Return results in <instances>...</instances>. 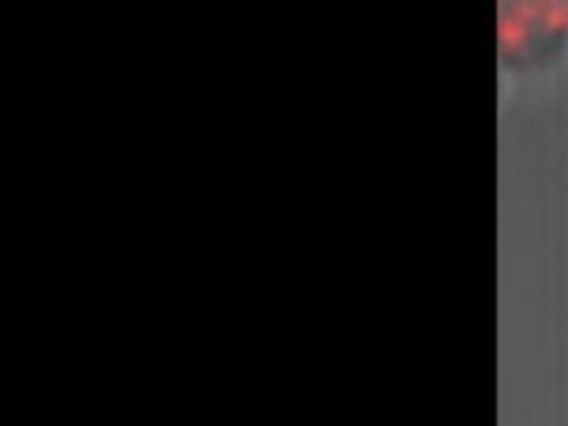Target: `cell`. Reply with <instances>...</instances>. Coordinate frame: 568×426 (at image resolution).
Instances as JSON below:
<instances>
[{"instance_id": "6da1fadb", "label": "cell", "mask_w": 568, "mask_h": 426, "mask_svg": "<svg viewBox=\"0 0 568 426\" xmlns=\"http://www.w3.org/2000/svg\"><path fill=\"white\" fill-rule=\"evenodd\" d=\"M568 51V0H497L502 89L546 72Z\"/></svg>"}]
</instances>
